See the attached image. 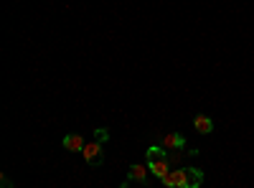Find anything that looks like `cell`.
<instances>
[{
    "instance_id": "cell-1",
    "label": "cell",
    "mask_w": 254,
    "mask_h": 188,
    "mask_svg": "<svg viewBox=\"0 0 254 188\" xmlns=\"http://www.w3.org/2000/svg\"><path fill=\"white\" fill-rule=\"evenodd\" d=\"M160 183L165 188H201L203 186V171L181 165V168H173L165 178H160Z\"/></svg>"
},
{
    "instance_id": "cell-2",
    "label": "cell",
    "mask_w": 254,
    "mask_h": 188,
    "mask_svg": "<svg viewBox=\"0 0 254 188\" xmlns=\"http://www.w3.org/2000/svg\"><path fill=\"white\" fill-rule=\"evenodd\" d=\"M104 142H99V140H92V142H87L84 145V150H81V155H84V160H87L92 168H97V165H102L104 163V148H102Z\"/></svg>"
},
{
    "instance_id": "cell-3",
    "label": "cell",
    "mask_w": 254,
    "mask_h": 188,
    "mask_svg": "<svg viewBox=\"0 0 254 188\" xmlns=\"http://www.w3.org/2000/svg\"><path fill=\"white\" fill-rule=\"evenodd\" d=\"M160 148H165L168 153H186V137L181 132H168L160 137Z\"/></svg>"
},
{
    "instance_id": "cell-4",
    "label": "cell",
    "mask_w": 254,
    "mask_h": 188,
    "mask_svg": "<svg viewBox=\"0 0 254 188\" xmlns=\"http://www.w3.org/2000/svg\"><path fill=\"white\" fill-rule=\"evenodd\" d=\"M147 168H150V176L165 178L168 173L173 171V163L171 160H163V158H150V160H147Z\"/></svg>"
},
{
    "instance_id": "cell-5",
    "label": "cell",
    "mask_w": 254,
    "mask_h": 188,
    "mask_svg": "<svg viewBox=\"0 0 254 188\" xmlns=\"http://www.w3.org/2000/svg\"><path fill=\"white\" fill-rule=\"evenodd\" d=\"M147 176H150V168H147V163L142 165V163H132L130 168H127V181H137V183H145L147 181Z\"/></svg>"
},
{
    "instance_id": "cell-6",
    "label": "cell",
    "mask_w": 254,
    "mask_h": 188,
    "mask_svg": "<svg viewBox=\"0 0 254 188\" xmlns=\"http://www.w3.org/2000/svg\"><path fill=\"white\" fill-rule=\"evenodd\" d=\"M84 137L79 132H69V135H64V148H66L69 153H81L84 150Z\"/></svg>"
},
{
    "instance_id": "cell-7",
    "label": "cell",
    "mask_w": 254,
    "mask_h": 188,
    "mask_svg": "<svg viewBox=\"0 0 254 188\" xmlns=\"http://www.w3.org/2000/svg\"><path fill=\"white\" fill-rule=\"evenodd\" d=\"M193 127L198 130V135H211L214 132V120L208 115H196L193 117Z\"/></svg>"
},
{
    "instance_id": "cell-8",
    "label": "cell",
    "mask_w": 254,
    "mask_h": 188,
    "mask_svg": "<svg viewBox=\"0 0 254 188\" xmlns=\"http://www.w3.org/2000/svg\"><path fill=\"white\" fill-rule=\"evenodd\" d=\"M94 135H97L94 140H99V142H107V140H110V130H107V127H99Z\"/></svg>"
},
{
    "instance_id": "cell-9",
    "label": "cell",
    "mask_w": 254,
    "mask_h": 188,
    "mask_svg": "<svg viewBox=\"0 0 254 188\" xmlns=\"http://www.w3.org/2000/svg\"><path fill=\"white\" fill-rule=\"evenodd\" d=\"M0 188H13V183H10L8 176H0Z\"/></svg>"
}]
</instances>
